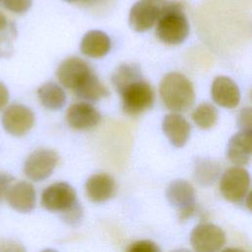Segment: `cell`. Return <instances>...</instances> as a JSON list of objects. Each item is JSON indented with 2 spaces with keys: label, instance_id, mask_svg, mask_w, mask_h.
<instances>
[{
  "label": "cell",
  "instance_id": "6da1fadb",
  "mask_svg": "<svg viewBox=\"0 0 252 252\" xmlns=\"http://www.w3.org/2000/svg\"><path fill=\"white\" fill-rule=\"evenodd\" d=\"M157 36L166 44L182 43L189 34V23L184 13V6L178 1H163L158 4Z\"/></svg>",
  "mask_w": 252,
  "mask_h": 252
},
{
  "label": "cell",
  "instance_id": "7a4b0ae2",
  "mask_svg": "<svg viewBox=\"0 0 252 252\" xmlns=\"http://www.w3.org/2000/svg\"><path fill=\"white\" fill-rule=\"evenodd\" d=\"M41 205L50 212L63 215V220L71 224L82 218V208L77 201L75 189L66 182H55L47 186L41 193Z\"/></svg>",
  "mask_w": 252,
  "mask_h": 252
},
{
  "label": "cell",
  "instance_id": "3957f363",
  "mask_svg": "<svg viewBox=\"0 0 252 252\" xmlns=\"http://www.w3.org/2000/svg\"><path fill=\"white\" fill-rule=\"evenodd\" d=\"M159 95L163 104L171 111L183 112L195 101L192 83L181 73L166 74L159 84Z\"/></svg>",
  "mask_w": 252,
  "mask_h": 252
},
{
  "label": "cell",
  "instance_id": "277c9868",
  "mask_svg": "<svg viewBox=\"0 0 252 252\" xmlns=\"http://www.w3.org/2000/svg\"><path fill=\"white\" fill-rule=\"evenodd\" d=\"M123 111L129 115H139L150 109L155 101V92L152 86L142 80L127 86L121 93Z\"/></svg>",
  "mask_w": 252,
  "mask_h": 252
},
{
  "label": "cell",
  "instance_id": "5b68a950",
  "mask_svg": "<svg viewBox=\"0 0 252 252\" xmlns=\"http://www.w3.org/2000/svg\"><path fill=\"white\" fill-rule=\"evenodd\" d=\"M250 175L241 166H231L221 175L220 190L222 197L231 203L243 202L249 197Z\"/></svg>",
  "mask_w": 252,
  "mask_h": 252
},
{
  "label": "cell",
  "instance_id": "8992f818",
  "mask_svg": "<svg viewBox=\"0 0 252 252\" xmlns=\"http://www.w3.org/2000/svg\"><path fill=\"white\" fill-rule=\"evenodd\" d=\"M166 198L176 211L178 220L185 221L195 212L196 194L191 183L183 179L171 181L166 189Z\"/></svg>",
  "mask_w": 252,
  "mask_h": 252
},
{
  "label": "cell",
  "instance_id": "52a82bcc",
  "mask_svg": "<svg viewBox=\"0 0 252 252\" xmlns=\"http://www.w3.org/2000/svg\"><path fill=\"white\" fill-rule=\"evenodd\" d=\"M59 160L58 154L51 149H37L26 159L24 172L32 181H41L49 177Z\"/></svg>",
  "mask_w": 252,
  "mask_h": 252
},
{
  "label": "cell",
  "instance_id": "ba28073f",
  "mask_svg": "<svg viewBox=\"0 0 252 252\" xmlns=\"http://www.w3.org/2000/svg\"><path fill=\"white\" fill-rule=\"evenodd\" d=\"M190 243L195 252H217L225 243V233L217 224L201 222L192 229Z\"/></svg>",
  "mask_w": 252,
  "mask_h": 252
},
{
  "label": "cell",
  "instance_id": "9c48e42d",
  "mask_svg": "<svg viewBox=\"0 0 252 252\" xmlns=\"http://www.w3.org/2000/svg\"><path fill=\"white\" fill-rule=\"evenodd\" d=\"M34 114L28 106L13 103L8 106L2 115V126L13 136L26 135L34 124Z\"/></svg>",
  "mask_w": 252,
  "mask_h": 252
},
{
  "label": "cell",
  "instance_id": "30bf717a",
  "mask_svg": "<svg viewBox=\"0 0 252 252\" xmlns=\"http://www.w3.org/2000/svg\"><path fill=\"white\" fill-rule=\"evenodd\" d=\"M92 72L89 64L82 58L73 56L65 59L58 67V81L67 89L75 90Z\"/></svg>",
  "mask_w": 252,
  "mask_h": 252
},
{
  "label": "cell",
  "instance_id": "8fae6325",
  "mask_svg": "<svg viewBox=\"0 0 252 252\" xmlns=\"http://www.w3.org/2000/svg\"><path fill=\"white\" fill-rule=\"evenodd\" d=\"M5 197L8 204L20 213H29L35 207V190L32 184L28 181H13L6 192Z\"/></svg>",
  "mask_w": 252,
  "mask_h": 252
},
{
  "label": "cell",
  "instance_id": "7c38bea8",
  "mask_svg": "<svg viewBox=\"0 0 252 252\" xmlns=\"http://www.w3.org/2000/svg\"><path fill=\"white\" fill-rule=\"evenodd\" d=\"M158 17V3L149 0H140L136 2L130 10L129 25L135 32H147L157 23Z\"/></svg>",
  "mask_w": 252,
  "mask_h": 252
},
{
  "label": "cell",
  "instance_id": "4fadbf2b",
  "mask_svg": "<svg viewBox=\"0 0 252 252\" xmlns=\"http://www.w3.org/2000/svg\"><path fill=\"white\" fill-rule=\"evenodd\" d=\"M85 190L90 201L103 203L115 195L117 186L112 176L102 172L90 176L85 184Z\"/></svg>",
  "mask_w": 252,
  "mask_h": 252
},
{
  "label": "cell",
  "instance_id": "5bb4252c",
  "mask_svg": "<svg viewBox=\"0 0 252 252\" xmlns=\"http://www.w3.org/2000/svg\"><path fill=\"white\" fill-rule=\"evenodd\" d=\"M66 120L74 129L86 130L96 126L100 121V113L88 102H76L66 111Z\"/></svg>",
  "mask_w": 252,
  "mask_h": 252
},
{
  "label": "cell",
  "instance_id": "9a60e30c",
  "mask_svg": "<svg viewBox=\"0 0 252 252\" xmlns=\"http://www.w3.org/2000/svg\"><path fill=\"white\" fill-rule=\"evenodd\" d=\"M252 153V131L240 130L228 141L226 158L235 166L246 165Z\"/></svg>",
  "mask_w": 252,
  "mask_h": 252
},
{
  "label": "cell",
  "instance_id": "2e32d148",
  "mask_svg": "<svg viewBox=\"0 0 252 252\" xmlns=\"http://www.w3.org/2000/svg\"><path fill=\"white\" fill-rule=\"evenodd\" d=\"M214 101L224 108H234L240 101V92L237 85L228 77H217L211 87Z\"/></svg>",
  "mask_w": 252,
  "mask_h": 252
},
{
  "label": "cell",
  "instance_id": "e0dca14e",
  "mask_svg": "<svg viewBox=\"0 0 252 252\" xmlns=\"http://www.w3.org/2000/svg\"><path fill=\"white\" fill-rule=\"evenodd\" d=\"M162 131L172 146L181 148L190 137L191 126L182 115L170 113L162 120Z\"/></svg>",
  "mask_w": 252,
  "mask_h": 252
},
{
  "label": "cell",
  "instance_id": "ac0fdd59",
  "mask_svg": "<svg viewBox=\"0 0 252 252\" xmlns=\"http://www.w3.org/2000/svg\"><path fill=\"white\" fill-rule=\"evenodd\" d=\"M111 47L109 36L97 30L88 32L81 41V52L92 58H100L105 56Z\"/></svg>",
  "mask_w": 252,
  "mask_h": 252
},
{
  "label": "cell",
  "instance_id": "d6986e66",
  "mask_svg": "<svg viewBox=\"0 0 252 252\" xmlns=\"http://www.w3.org/2000/svg\"><path fill=\"white\" fill-rule=\"evenodd\" d=\"M76 95L89 101H96L109 95L108 89L99 81L93 71L74 90Z\"/></svg>",
  "mask_w": 252,
  "mask_h": 252
},
{
  "label": "cell",
  "instance_id": "ffe728a7",
  "mask_svg": "<svg viewBox=\"0 0 252 252\" xmlns=\"http://www.w3.org/2000/svg\"><path fill=\"white\" fill-rule=\"evenodd\" d=\"M37 96L41 104L50 110L61 109L66 103L65 92L53 82H48L40 86L37 90Z\"/></svg>",
  "mask_w": 252,
  "mask_h": 252
},
{
  "label": "cell",
  "instance_id": "44dd1931",
  "mask_svg": "<svg viewBox=\"0 0 252 252\" xmlns=\"http://www.w3.org/2000/svg\"><path fill=\"white\" fill-rule=\"evenodd\" d=\"M142 80V71L138 64L127 63L120 65L112 75L111 81L117 91L121 93L130 84Z\"/></svg>",
  "mask_w": 252,
  "mask_h": 252
},
{
  "label": "cell",
  "instance_id": "7402d4cb",
  "mask_svg": "<svg viewBox=\"0 0 252 252\" xmlns=\"http://www.w3.org/2000/svg\"><path fill=\"white\" fill-rule=\"evenodd\" d=\"M220 172V164L211 158H198L194 165V178L203 185L209 186L213 184L219 177Z\"/></svg>",
  "mask_w": 252,
  "mask_h": 252
},
{
  "label": "cell",
  "instance_id": "603a6c76",
  "mask_svg": "<svg viewBox=\"0 0 252 252\" xmlns=\"http://www.w3.org/2000/svg\"><path fill=\"white\" fill-rule=\"evenodd\" d=\"M16 35L15 23L0 11V57H9L13 53Z\"/></svg>",
  "mask_w": 252,
  "mask_h": 252
},
{
  "label": "cell",
  "instance_id": "cb8c5ba5",
  "mask_svg": "<svg viewBox=\"0 0 252 252\" xmlns=\"http://www.w3.org/2000/svg\"><path fill=\"white\" fill-rule=\"evenodd\" d=\"M192 119L200 128L209 129L218 121V110L212 103L203 102L192 112Z\"/></svg>",
  "mask_w": 252,
  "mask_h": 252
},
{
  "label": "cell",
  "instance_id": "d4e9b609",
  "mask_svg": "<svg viewBox=\"0 0 252 252\" xmlns=\"http://www.w3.org/2000/svg\"><path fill=\"white\" fill-rule=\"evenodd\" d=\"M126 252H161V250L156 242L144 239L131 243Z\"/></svg>",
  "mask_w": 252,
  "mask_h": 252
},
{
  "label": "cell",
  "instance_id": "484cf974",
  "mask_svg": "<svg viewBox=\"0 0 252 252\" xmlns=\"http://www.w3.org/2000/svg\"><path fill=\"white\" fill-rule=\"evenodd\" d=\"M3 2L7 10L16 14H23L32 6V0H3Z\"/></svg>",
  "mask_w": 252,
  "mask_h": 252
},
{
  "label": "cell",
  "instance_id": "4316f807",
  "mask_svg": "<svg viewBox=\"0 0 252 252\" xmlns=\"http://www.w3.org/2000/svg\"><path fill=\"white\" fill-rule=\"evenodd\" d=\"M0 252H26V248L17 240L0 238Z\"/></svg>",
  "mask_w": 252,
  "mask_h": 252
},
{
  "label": "cell",
  "instance_id": "83f0119b",
  "mask_svg": "<svg viewBox=\"0 0 252 252\" xmlns=\"http://www.w3.org/2000/svg\"><path fill=\"white\" fill-rule=\"evenodd\" d=\"M238 125L240 130L243 131H251V109L249 107L243 108L240 112Z\"/></svg>",
  "mask_w": 252,
  "mask_h": 252
},
{
  "label": "cell",
  "instance_id": "f1b7e54d",
  "mask_svg": "<svg viewBox=\"0 0 252 252\" xmlns=\"http://www.w3.org/2000/svg\"><path fill=\"white\" fill-rule=\"evenodd\" d=\"M14 177L8 173L0 172V202L5 197L9 186L12 184Z\"/></svg>",
  "mask_w": 252,
  "mask_h": 252
},
{
  "label": "cell",
  "instance_id": "f546056e",
  "mask_svg": "<svg viewBox=\"0 0 252 252\" xmlns=\"http://www.w3.org/2000/svg\"><path fill=\"white\" fill-rule=\"evenodd\" d=\"M9 101V91L6 86L0 82V110H2Z\"/></svg>",
  "mask_w": 252,
  "mask_h": 252
},
{
  "label": "cell",
  "instance_id": "4dcf8cb0",
  "mask_svg": "<svg viewBox=\"0 0 252 252\" xmlns=\"http://www.w3.org/2000/svg\"><path fill=\"white\" fill-rule=\"evenodd\" d=\"M221 252H246V251H245V250H243V249H240V248L229 247V248H226V249L222 250Z\"/></svg>",
  "mask_w": 252,
  "mask_h": 252
},
{
  "label": "cell",
  "instance_id": "1f68e13d",
  "mask_svg": "<svg viewBox=\"0 0 252 252\" xmlns=\"http://www.w3.org/2000/svg\"><path fill=\"white\" fill-rule=\"evenodd\" d=\"M171 252H191V251L186 249V248H179V249H175V250H173Z\"/></svg>",
  "mask_w": 252,
  "mask_h": 252
},
{
  "label": "cell",
  "instance_id": "d6a6232c",
  "mask_svg": "<svg viewBox=\"0 0 252 252\" xmlns=\"http://www.w3.org/2000/svg\"><path fill=\"white\" fill-rule=\"evenodd\" d=\"M41 252H57V251L54 250V249H45V250H43Z\"/></svg>",
  "mask_w": 252,
  "mask_h": 252
},
{
  "label": "cell",
  "instance_id": "836d02e7",
  "mask_svg": "<svg viewBox=\"0 0 252 252\" xmlns=\"http://www.w3.org/2000/svg\"><path fill=\"white\" fill-rule=\"evenodd\" d=\"M149 1H152V2H154V3H158V2H160L161 0H149Z\"/></svg>",
  "mask_w": 252,
  "mask_h": 252
},
{
  "label": "cell",
  "instance_id": "e575fe53",
  "mask_svg": "<svg viewBox=\"0 0 252 252\" xmlns=\"http://www.w3.org/2000/svg\"><path fill=\"white\" fill-rule=\"evenodd\" d=\"M65 1H68V2H73V1H76V0H65Z\"/></svg>",
  "mask_w": 252,
  "mask_h": 252
},
{
  "label": "cell",
  "instance_id": "d590c367",
  "mask_svg": "<svg viewBox=\"0 0 252 252\" xmlns=\"http://www.w3.org/2000/svg\"><path fill=\"white\" fill-rule=\"evenodd\" d=\"M0 1H1V0H0Z\"/></svg>",
  "mask_w": 252,
  "mask_h": 252
}]
</instances>
